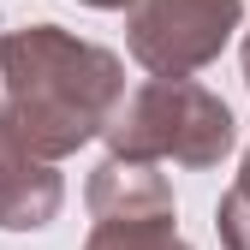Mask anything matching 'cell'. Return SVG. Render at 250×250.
I'll use <instances>...</instances> for the list:
<instances>
[{
    "label": "cell",
    "mask_w": 250,
    "mask_h": 250,
    "mask_svg": "<svg viewBox=\"0 0 250 250\" xmlns=\"http://www.w3.org/2000/svg\"><path fill=\"white\" fill-rule=\"evenodd\" d=\"M244 30V0H131L125 54L149 78H197Z\"/></svg>",
    "instance_id": "3"
},
{
    "label": "cell",
    "mask_w": 250,
    "mask_h": 250,
    "mask_svg": "<svg viewBox=\"0 0 250 250\" xmlns=\"http://www.w3.org/2000/svg\"><path fill=\"white\" fill-rule=\"evenodd\" d=\"M83 250H191L173 214H137V221H96Z\"/></svg>",
    "instance_id": "6"
},
{
    "label": "cell",
    "mask_w": 250,
    "mask_h": 250,
    "mask_svg": "<svg viewBox=\"0 0 250 250\" xmlns=\"http://www.w3.org/2000/svg\"><path fill=\"white\" fill-rule=\"evenodd\" d=\"M107 155H131V161H179V167H221L238 125L232 107L203 89L197 78H149L137 89H125L102 125Z\"/></svg>",
    "instance_id": "2"
},
{
    "label": "cell",
    "mask_w": 250,
    "mask_h": 250,
    "mask_svg": "<svg viewBox=\"0 0 250 250\" xmlns=\"http://www.w3.org/2000/svg\"><path fill=\"white\" fill-rule=\"evenodd\" d=\"M83 203L96 221H137V214H173V185L161 161H131V155H107L89 173Z\"/></svg>",
    "instance_id": "5"
},
{
    "label": "cell",
    "mask_w": 250,
    "mask_h": 250,
    "mask_svg": "<svg viewBox=\"0 0 250 250\" xmlns=\"http://www.w3.org/2000/svg\"><path fill=\"white\" fill-rule=\"evenodd\" d=\"M238 54H244V83H250V30H244V48Z\"/></svg>",
    "instance_id": "8"
},
{
    "label": "cell",
    "mask_w": 250,
    "mask_h": 250,
    "mask_svg": "<svg viewBox=\"0 0 250 250\" xmlns=\"http://www.w3.org/2000/svg\"><path fill=\"white\" fill-rule=\"evenodd\" d=\"M125 96V60L60 24L0 30V125L42 161H66L102 137Z\"/></svg>",
    "instance_id": "1"
},
{
    "label": "cell",
    "mask_w": 250,
    "mask_h": 250,
    "mask_svg": "<svg viewBox=\"0 0 250 250\" xmlns=\"http://www.w3.org/2000/svg\"><path fill=\"white\" fill-rule=\"evenodd\" d=\"M78 6H96V12H125L131 0H78Z\"/></svg>",
    "instance_id": "7"
},
{
    "label": "cell",
    "mask_w": 250,
    "mask_h": 250,
    "mask_svg": "<svg viewBox=\"0 0 250 250\" xmlns=\"http://www.w3.org/2000/svg\"><path fill=\"white\" fill-rule=\"evenodd\" d=\"M60 203H66V179L54 173V161L30 155L0 125V232H42Z\"/></svg>",
    "instance_id": "4"
}]
</instances>
